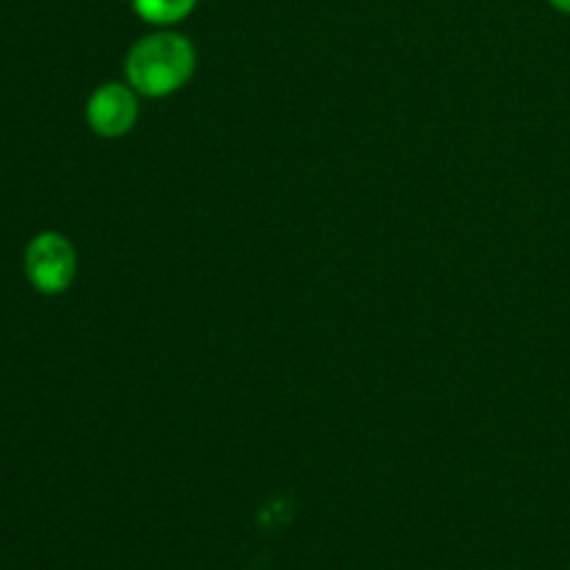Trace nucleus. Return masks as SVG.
I'll return each mask as SVG.
<instances>
[{
  "label": "nucleus",
  "instance_id": "obj_4",
  "mask_svg": "<svg viewBox=\"0 0 570 570\" xmlns=\"http://www.w3.org/2000/svg\"><path fill=\"white\" fill-rule=\"evenodd\" d=\"M198 0H134V9L145 22L154 26H173L181 22L184 17L193 14Z\"/></svg>",
  "mask_w": 570,
  "mask_h": 570
},
{
  "label": "nucleus",
  "instance_id": "obj_3",
  "mask_svg": "<svg viewBox=\"0 0 570 570\" xmlns=\"http://www.w3.org/2000/svg\"><path fill=\"white\" fill-rule=\"evenodd\" d=\"M139 117V104L134 87L109 81L92 92L87 100V122L98 137L117 139L134 128Z\"/></svg>",
  "mask_w": 570,
  "mask_h": 570
},
{
  "label": "nucleus",
  "instance_id": "obj_2",
  "mask_svg": "<svg viewBox=\"0 0 570 570\" xmlns=\"http://www.w3.org/2000/svg\"><path fill=\"white\" fill-rule=\"evenodd\" d=\"M22 267L37 293L59 295L70 289L72 278H76L78 256L65 234L42 232L26 245Z\"/></svg>",
  "mask_w": 570,
  "mask_h": 570
},
{
  "label": "nucleus",
  "instance_id": "obj_1",
  "mask_svg": "<svg viewBox=\"0 0 570 570\" xmlns=\"http://www.w3.org/2000/svg\"><path fill=\"white\" fill-rule=\"evenodd\" d=\"M195 48L184 33L159 31L139 39L126 56V78L134 92L165 98L193 78Z\"/></svg>",
  "mask_w": 570,
  "mask_h": 570
},
{
  "label": "nucleus",
  "instance_id": "obj_5",
  "mask_svg": "<svg viewBox=\"0 0 570 570\" xmlns=\"http://www.w3.org/2000/svg\"><path fill=\"white\" fill-rule=\"evenodd\" d=\"M551 6H554V9H560V11H566V14H570V0H549Z\"/></svg>",
  "mask_w": 570,
  "mask_h": 570
}]
</instances>
